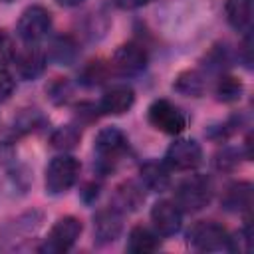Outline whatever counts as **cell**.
Segmentation results:
<instances>
[{
    "mask_svg": "<svg viewBox=\"0 0 254 254\" xmlns=\"http://www.w3.org/2000/svg\"><path fill=\"white\" fill-rule=\"evenodd\" d=\"M151 222L161 236H173L181 230L183 210L173 200H159L151 208Z\"/></svg>",
    "mask_w": 254,
    "mask_h": 254,
    "instance_id": "30bf717a",
    "label": "cell"
},
{
    "mask_svg": "<svg viewBox=\"0 0 254 254\" xmlns=\"http://www.w3.org/2000/svg\"><path fill=\"white\" fill-rule=\"evenodd\" d=\"M2 2H12V0H2Z\"/></svg>",
    "mask_w": 254,
    "mask_h": 254,
    "instance_id": "4dcf8cb0",
    "label": "cell"
},
{
    "mask_svg": "<svg viewBox=\"0 0 254 254\" xmlns=\"http://www.w3.org/2000/svg\"><path fill=\"white\" fill-rule=\"evenodd\" d=\"M60 4H64V6H79L81 2H85V0H58Z\"/></svg>",
    "mask_w": 254,
    "mask_h": 254,
    "instance_id": "f546056e",
    "label": "cell"
},
{
    "mask_svg": "<svg viewBox=\"0 0 254 254\" xmlns=\"http://www.w3.org/2000/svg\"><path fill=\"white\" fill-rule=\"evenodd\" d=\"M50 54H52V58H54L56 62H60V64H64V65H69V64L75 60V56H77V46H75V42H73L71 38L64 36V38H58V40L52 44Z\"/></svg>",
    "mask_w": 254,
    "mask_h": 254,
    "instance_id": "44dd1931",
    "label": "cell"
},
{
    "mask_svg": "<svg viewBox=\"0 0 254 254\" xmlns=\"http://www.w3.org/2000/svg\"><path fill=\"white\" fill-rule=\"evenodd\" d=\"M107 71H109V67L103 65L101 62H89L83 67V71H81V83H85V85H99V83L105 81Z\"/></svg>",
    "mask_w": 254,
    "mask_h": 254,
    "instance_id": "cb8c5ba5",
    "label": "cell"
},
{
    "mask_svg": "<svg viewBox=\"0 0 254 254\" xmlns=\"http://www.w3.org/2000/svg\"><path fill=\"white\" fill-rule=\"evenodd\" d=\"M135 103V91L129 85H113L99 99V111L105 115H123Z\"/></svg>",
    "mask_w": 254,
    "mask_h": 254,
    "instance_id": "7c38bea8",
    "label": "cell"
},
{
    "mask_svg": "<svg viewBox=\"0 0 254 254\" xmlns=\"http://www.w3.org/2000/svg\"><path fill=\"white\" fill-rule=\"evenodd\" d=\"M147 119L149 123L161 131V133H167V135H179L185 131L187 127V117L185 113L175 105L171 103L169 99H155L149 109H147Z\"/></svg>",
    "mask_w": 254,
    "mask_h": 254,
    "instance_id": "5b68a950",
    "label": "cell"
},
{
    "mask_svg": "<svg viewBox=\"0 0 254 254\" xmlns=\"http://www.w3.org/2000/svg\"><path fill=\"white\" fill-rule=\"evenodd\" d=\"M16 56V50H14V44H12V38L0 30V69H4Z\"/></svg>",
    "mask_w": 254,
    "mask_h": 254,
    "instance_id": "484cf974",
    "label": "cell"
},
{
    "mask_svg": "<svg viewBox=\"0 0 254 254\" xmlns=\"http://www.w3.org/2000/svg\"><path fill=\"white\" fill-rule=\"evenodd\" d=\"M46 93H48V97H50L52 103L62 105V103H67V99L71 97L73 85L69 83L67 77H54V79L46 85Z\"/></svg>",
    "mask_w": 254,
    "mask_h": 254,
    "instance_id": "7402d4cb",
    "label": "cell"
},
{
    "mask_svg": "<svg viewBox=\"0 0 254 254\" xmlns=\"http://www.w3.org/2000/svg\"><path fill=\"white\" fill-rule=\"evenodd\" d=\"M159 236L149 230L147 226H133L127 238V250L133 254H147V252H155L159 248Z\"/></svg>",
    "mask_w": 254,
    "mask_h": 254,
    "instance_id": "e0dca14e",
    "label": "cell"
},
{
    "mask_svg": "<svg viewBox=\"0 0 254 254\" xmlns=\"http://www.w3.org/2000/svg\"><path fill=\"white\" fill-rule=\"evenodd\" d=\"M212 198V181L206 175H190L175 189V202L181 210H202Z\"/></svg>",
    "mask_w": 254,
    "mask_h": 254,
    "instance_id": "6da1fadb",
    "label": "cell"
},
{
    "mask_svg": "<svg viewBox=\"0 0 254 254\" xmlns=\"http://www.w3.org/2000/svg\"><path fill=\"white\" fill-rule=\"evenodd\" d=\"M189 244L194 250L200 252H220V250H232V238L228 236L226 228L214 220H198L190 226Z\"/></svg>",
    "mask_w": 254,
    "mask_h": 254,
    "instance_id": "7a4b0ae2",
    "label": "cell"
},
{
    "mask_svg": "<svg viewBox=\"0 0 254 254\" xmlns=\"http://www.w3.org/2000/svg\"><path fill=\"white\" fill-rule=\"evenodd\" d=\"M236 157H238V153L234 149H226V151H222V153L216 155V167L220 171H230V169H234L238 165V159Z\"/></svg>",
    "mask_w": 254,
    "mask_h": 254,
    "instance_id": "83f0119b",
    "label": "cell"
},
{
    "mask_svg": "<svg viewBox=\"0 0 254 254\" xmlns=\"http://www.w3.org/2000/svg\"><path fill=\"white\" fill-rule=\"evenodd\" d=\"M79 139H81V131L75 125H62L52 133L50 143L58 151H71L77 147Z\"/></svg>",
    "mask_w": 254,
    "mask_h": 254,
    "instance_id": "d6986e66",
    "label": "cell"
},
{
    "mask_svg": "<svg viewBox=\"0 0 254 254\" xmlns=\"http://www.w3.org/2000/svg\"><path fill=\"white\" fill-rule=\"evenodd\" d=\"M175 89L185 93V95H194L198 97L204 91V77L196 71V69H189L183 71L177 79H175Z\"/></svg>",
    "mask_w": 254,
    "mask_h": 254,
    "instance_id": "ffe728a7",
    "label": "cell"
},
{
    "mask_svg": "<svg viewBox=\"0 0 254 254\" xmlns=\"http://www.w3.org/2000/svg\"><path fill=\"white\" fill-rule=\"evenodd\" d=\"M222 204L226 210L238 212V210H246L252 204V187L250 183H234L226 189L224 196H222Z\"/></svg>",
    "mask_w": 254,
    "mask_h": 254,
    "instance_id": "ac0fdd59",
    "label": "cell"
},
{
    "mask_svg": "<svg viewBox=\"0 0 254 254\" xmlns=\"http://www.w3.org/2000/svg\"><path fill=\"white\" fill-rule=\"evenodd\" d=\"M202 163V149L194 139H177L165 153V165L175 171H192Z\"/></svg>",
    "mask_w": 254,
    "mask_h": 254,
    "instance_id": "ba28073f",
    "label": "cell"
},
{
    "mask_svg": "<svg viewBox=\"0 0 254 254\" xmlns=\"http://www.w3.org/2000/svg\"><path fill=\"white\" fill-rule=\"evenodd\" d=\"M38 121H40V113H38L36 109H26V111H22V113L14 119L12 129H14L16 135H22V133H28V131L36 129Z\"/></svg>",
    "mask_w": 254,
    "mask_h": 254,
    "instance_id": "d4e9b609",
    "label": "cell"
},
{
    "mask_svg": "<svg viewBox=\"0 0 254 254\" xmlns=\"http://www.w3.org/2000/svg\"><path fill=\"white\" fill-rule=\"evenodd\" d=\"M123 230V218H121V210H117L115 206L109 208H101L95 212L93 216V234H95V242L97 244H111L119 238Z\"/></svg>",
    "mask_w": 254,
    "mask_h": 254,
    "instance_id": "8fae6325",
    "label": "cell"
},
{
    "mask_svg": "<svg viewBox=\"0 0 254 254\" xmlns=\"http://www.w3.org/2000/svg\"><path fill=\"white\" fill-rule=\"evenodd\" d=\"M145 200V192H143V185H137L133 181L121 183L115 189L113 194V206L117 210H137Z\"/></svg>",
    "mask_w": 254,
    "mask_h": 254,
    "instance_id": "9a60e30c",
    "label": "cell"
},
{
    "mask_svg": "<svg viewBox=\"0 0 254 254\" xmlns=\"http://www.w3.org/2000/svg\"><path fill=\"white\" fill-rule=\"evenodd\" d=\"M147 50L141 44L135 42H127L121 44L111 60V67L119 73V75H137L147 67Z\"/></svg>",
    "mask_w": 254,
    "mask_h": 254,
    "instance_id": "9c48e42d",
    "label": "cell"
},
{
    "mask_svg": "<svg viewBox=\"0 0 254 254\" xmlns=\"http://www.w3.org/2000/svg\"><path fill=\"white\" fill-rule=\"evenodd\" d=\"M129 147V141L125 133L117 127H103L93 141V151L97 157V165L103 171L113 169V165L125 155Z\"/></svg>",
    "mask_w": 254,
    "mask_h": 254,
    "instance_id": "3957f363",
    "label": "cell"
},
{
    "mask_svg": "<svg viewBox=\"0 0 254 254\" xmlns=\"http://www.w3.org/2000/svg\"><path fill=\"white\" fill-rule=\"evenodd\" d=\"M224 14L228 24L238 32H250L252 26V0H226Z\"/></svg>",
    "mask_w": 254,
    "mask_h": 254,
    "instance_id": "2e32d148",
    "label": "cell"
},
{
    "mask_svg": "<svg viewBox=\"0 0 254 254\" xmlns=\"http://www.w3.org/2000/svg\"><path fill=\"white\" fill-rule=\"evenodd\" d=\"M139 177H141V185L147 190L153 192H161L165 189H169L171 185V177H169V167L159 161H147L145 165H141L139 169Z\"/></svg>",
    "mask_w": 254,
    "mask_h": 254,
    "instance_id": "5bb4252c",
    "label": "cell"
},
{
    "mask_svg": "<svg viewBox=\"0 0 254 254\" xmlns=\"http://www.w3.org/2000/svg\"><path fill=\"white\" fill-rule=\"evenodd\" d=\"M14 89H16V81H14V77H12L6 69H0V103L8 101L10 95L14 93Z\"/></svg>",
    "mask_w": 254,
    "mask_h": 254,
    "instance_id": "4316f807",
    "label": "cell"
},
{
    "mask_svg": "<svg viewBox=\"0 0 254 254\" xmlns=\"http://www.w3.org/2000/svg\"><path fill=\"white\" fill-rule=\"evenodd\" d=\"M52 28V14L48 8L44 6H28L22 14H20V20H18V26H16V32L18 36L26 42V44H36L40 40H44L48 36Z\"/></svg>",
    "mask_w": 254,
    "mask_h": 254,
    "instance_id": "8992f818",
    "label": "cell"
},
{
    "mask_svg": "<svg viewBox=\"0 0 254 254\" xmlns=\"http://www.w3.org/2000/svg\"><path fill=\"white\" fill-rule=\"evenodd\" d=\"M151 0H115V4L123 10H135V8H141L145 4H149Z\"/></svg>",
    "mask_w": 254,
    "mask_h": 254,
    "instance_id": "f1b7e54d",
    "label": "cell"
},
{
    "mask_svg": "<svg viewBox=\"0 0 254 254\" xmlns=\"http://www.w3.org/2000/svg\"><path fill=\"white\" fill-rule=\"evenodd\" d=\"M81 230H83V224H81L79 218H75V216H64V218H60L52 226V230H50L48 238L44 240V244L40 246V252L60 254V252L69 250L77 242Z\"/></svg>",
    "mask_w": 254,
    "mask_h": 254,
    "instance_id": "52a82bcc",
    "label": "cell"
},
{
    "mask_svg": "<svg viewBox=\"0 0 254 254\" xmlns=\"http://www.w3.org/2000/svg\"><path fill=\"white\" fill-rule=\"evenodd\" d=\"M14 62H16L14 65H16V71H18L20 77L36 79L46 67V54L38 46L28 44L22 52H18L14 56Z\"/></svg>",
    "mask_w": 254,
    "mask_h": 254,
    "instance_id": "4fadbf2b",
    "label": "cell"
},
{
    "mask_svg": "<svg viewBox=\"0 0 254 254\" xmlns=\"http://www.w3.org/2000/svg\"><path fill=\"white\" fill-rule=\"evenodd\" d=\"M242 89H244V87H242V83H240L236 77L224 75V77H220V81H218V85H216V95H218L220 101L230 103V101L240 99Z\"/></svg>",
    "mask_w": 254,
    "mask_h": 254,
    "instance_id": "603a6c76",
    "label": "cell"
},
{
    "mask_svg": "<svg viewBox=\"0 0 254 254\" xmlns=\"http://www.w3.org/2000/svg\"><path fill=\"white\" fill-rule=\"evenodd\" d=\"M79 161L71 155H60L50 161L46 167V192L50 194H64L67 192L77 177H79Z\"/></svg>",
    "mask_w": 254,
    "mask_h": 254,
    "instance_id": "277c9868",
    "label": "cell"
}]
</instances>
